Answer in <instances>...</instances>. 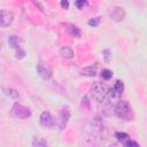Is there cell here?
Segmentation results:
<instances>
[{
	"instance_id": "6da1fadb",
	"label": "cell",
	"mask_w": 147,
	"mask_h": 147,
	"mask_svg": "<svg viewBox=\"0 0 147 147\" xmlns=\"http://www.w3.org/2000/svg\"><path fill=\"white\" fill-rule=\"evenodd\" d=\"M115 115L121 118V119H124V121H129L131 118V114H132V110H131V106L127 101L125 100H121L116 103L115 106Z\"/></svg>"
},
{
	"instance_id": "7a4b0ae2",
	"label": "cell",
	"mask_w": 147,
	"mask_h": 147,
	"mask_svg": "<svg viewBox=\"0 0 147 147\" xmlns=\"http://www.w3.org/2000/svg\"><path fill=\"white\" fill-rule=\"evenodd\" d=\"M90 94L96 102H102L108 94V87L103 83H94L90 90Z\"/></svg>"
},
{
	"instance_id": "3957f363",
	"label": "cell",
	"mask_w": 147,
	"mask_h": 147,
	"mask_svg": "<svg viewBox=\"0 0 147 147\" xmlns=\"http://www.w3.org/2000/svg\"><path fill=\"white\" fill-rule=\"evenodd\" d=\"M11 114L17 117V118H21V119H25L28 117L31 116V110L28 108V107H24L20 103H15L13 107H11Z\"/></svg>"
},
{
	"instance_id": "277c9868",
	"label": "cell",
	"mask_w": 147,
	"mask_h": 147,
	"mask_svg": "<svg viewBox=\"0 0 147 147\" xmlns=\"http://www.w3.org/2000/svg\"><path fill=\"white\" fill-rule=\"evenodd\" d=\"M70 118V111H69V108L68 107H64L60 110L59 113V127L60 130H63L68 123Z\"/></svg>"
},
{
	"instance_id": "5b68a950",
	"label": "cell",
	"mask_w": 147,
	"mask_h": 147,
	"mask_svg": "<svg viewBox=\"0 0 147 147\" xmlns=\"http://www.w3.org/2000/svg\"><path fill=\"white\" fill-rule=\"evenodd\" d=\"M109 17L113 20V21H116V22H119V21H123L124 17H125V10L122 8V7H114L113 9H110L109 11Z\"/></svg>"
},
{
	"instance_id": "8992f818",
	"label": "cell",
	"mask_w": 147,
	"mask_h": 147,
	"mask_svg": "<svg viewBox=\"0 0 147 147\" xmlns=\"http://www.w3.org/2000/svg\"><path fill=\"white\" fill-rule=\"evenodd\" d=\"M62 25H63V29H64L69 34H71V36H74V37H76V38H79V37L82 36V30H80V28H78L77 25H75V24H72V23H63Z\"/></svg>"
},
{
	"instance_id": "52a82bcc",
	"label": "cell",
	"mask_w": 147,
	"mask_h": 147,
	"mask_svg": "<svg viewBox=\"0 0 147 147\" xmlns=\"http://www.w3.org/2000/svg\"><path fill=\"white\" fill-rule=\"evenodd\" d=\"M39 122L45 127H53V125H54V119H53L52 115L48 111H42L41 113V115L39 117Z\"/></svg>"
},
{
	"instance_id": "ba28073f",
	"label": "cell",
	"mask_w": 147,
	"mask_h": 147,
	"mask_svg": "<svg viewBox=\"0 0 147 147\" xmlns=\"http://www.w3.org/2000/svg\"><path fill=\"white\" fill-rule=\"evenodd\" d=\"M14 21V15L11 11L9 10H6V9H2L1 10V25L5 28V26H8L13 23Z\"/></svg>"
},
{
	"instance_id": "9c48e42d",
	"label": "cell",
	"mask_w": 147,
	"mask_h": 147,
	"mask_svg": "<svg viewBox=\"0 0 147 147\" xmlns=\"http://www.w3.org/2000/svg\"><path fill=\"white\" fill-rule=\"evenodd\" d=\"M37 72L38 75L42 78V79H49L52 76V71L49 68H47L46 65H44L42 63H39L37 65Z\"/></svg>"
},
{
	"instance_id": "30bf717a",
	"label": "cell",
	"mask_w": 147,
	"mask_h": 147,
	"mask_svg": "<svg viewBox=\"0 0 147 147\" xmlns=\"http://www.w3.org/2000/svg\"><path fill=\"white\" fill-rule=\"evenodd\" d=\"M21 42H22V39H21L18 36L11 34V36L8 37V44H9V46L13 47V48H16V49L20 48V47H21Z\"/></svg>"
},
{
	"instance_id": "8fae6325",
	"label": "cell",
	"mask_w": 147,
	"mask_h": 147,
	"mask_svg": "<svg viewBox=\"0 0 147 147\" xmlns=\"http://www.w3.org/2000/svg\"><path fill=\"white\" fill-rule=\"evenodd\" d=\"M60 55L65 57V59H72L75 56V53H74V49L69 46H63L60 48Z\"/></svg>"
},
{
	"instance_id": "7c38bea8",
	"label": "cell",
	"mask_w": 147,
	"mask_h": 147,
	"mask_svg": "<svg viewBox=\"0 0 147 147\" xmlns=\"http://www.w3.org/2000/svg\"><path fill=\"white\" fill-rule=\"evenodd\" d=\"M124 91V84L122 80H116V83L114 84L113 87V94L114 95H121Z\"/></svg>"
},
{
	"instance_id": "4fadbf2b",
	"label": "cell",
	"mask_w": 147,
	"mask_h": 147,
	"mask_svg": "<svg viewBox=\"0 0 147 147\" xmlns=\"http://www.w3.org/2000/svg\"><path fill=\"white\" fill-rule=\"evenodd\" d=\"M2 91H3V93H5L7 96H9V98H11V99H16V98H18V95H20L18 91L15 90V88H13V87H2Z\"/></svg>"
},
{
	"instance_id": "5bb4252c",
	"label": "cell",
	"mask_w": 147,
	"mask_h": 147,
	"mask_svg": "<svg viewBox=\"0 0 147 147\" xmlns=\"http://www.w3.org/2000/svg\"><path fill=\"white\" fill-rule=\"evenodd\" d=\"M80 74L83 75V76H87V77H92V76H94L95 74H96V69H95V67H85V68H83L82 70H80Z\"/></svg>"
},
{
	"instance_id": "9a60e30c",
	"label": "cell",
	"mask_w": 147,
	"mask_h": 147,
	"mask_svg": "<svg viewBox=\"0 0 147 147\" xmlns=\"http://www.w3.org/2000/svg\"><path fill=\"white\" fill-rule=\"evenodd\" d=\"M115 138H116L121 144H123V145L130 139L129 134H126V133H124V132H116V133H115Z\"/></svg>"
},
{
	"instance_id": "2e32d148",
	"label": "cell",
	"mask_w": 147,
	"mask_h": 147,
	"mask_svg": "<svg viewBox=\"0 0 147 147\" xmlns=\"http://www.w3.org/2000/svg\"><path fill=\"white\" fill-rule=\"evenodd\" d=\"M31 145H32V146H37V147H45V146H47L48 144H47V141L44 140L42 138H36V137H34V138L32 139Z\"/></svg>"
},
{
	"instance_id": "e0dca14e",
	"label": "cell",
	"mask_w": 147,
	"mask_h": 147,
	"mask_svg": "<svg viewBox=\"0 0 147 147\" xmlns=\"http://www.w3.org/2000/svg\"><path fill=\"white\" fill-rule=\"evenodd\" d=\"M111 76H113V72H111L109 69H103V70L101 71V77H102L103 79H106V80L110 79Z\"/></svg>"
},
{
	"instance_id": "ac0fdd59",
	"label": "cell",
	"mask_w": 147,
	"mask_h": 147,
	"mask_svg": "<svg viewBox=\"0 0 147 147\" xmlns=\"http://www.w3.org/2000/svg\"><path fill=\"white\" fill-rule=\"evenodd\" d=\"M87 5V0H76V6L78 9H83Z\"/></svg>"
},
{
	"instance_id": "d6986e66",
	"label": "cell",
	"mask_w": 147,
	"mask_h": 147,
	"mask_svg": "<svg viewBox=\"0 0 147 147\" xmlns=\"http://www.w3.org/2000/svg\"><path fill=\"white\" fill-rule=\"evenodd\" d=\"M102 54H103V59H105V61H106V62H109V60H110V55H111V52H110L109 49H103Z\"/></svg>"
},
{
	"instance_id": "ffe728a7",
	"label": "cell",
	"mask_w": 147,
	"mask_h": 147,
	"mask_svg": "<svg viewBox=\"0 0 147 147\" xmlns=\"http://www.w3.org/2000/svg\"><path fill=\"white\" fill-rule=\"evenodd\" d=\"M99 22H100V18L99 17H94V18H92V20L88 21V25L90 26H96L99 24Z\"/></svg>"
},
{
	"instance_id": "44dd1931",
	"label": "cell",
	"mask_w": 147,
	"mask_h": 147,
	"mask_svg": "<svg viewBox=\"0 0 147 147\" xmlns=\"http://www.w3.org/2000/svg\"><path fill=\"white\" fill-rule=\"evenodd\" d=\"M25 56V52L20 47V48H17V51H16V57L17 59H23Z\"/></svg>"
},
{
	"instance_id": "7402d4cb",
	"label": "cell",
	"mask_w": 147,
	"mask_h": 147,
	"mask_svg": "<svg viewBox=\"0 0 147 147\" xmlns=\"http://www.w3.org/2000/svg\"><path fill=\"white\" fill-rule=\"evenodd\" d=\"M124 146H139V144H138L137 141H132L131 139H129V140L124 144Z\"/></svg>"
},
{
	"instance_id": "603a6c76",
	"label": "cell",
	"mask_w": 147,
	"mask_h": 147,
	"mask_svg": "<svg viewBox=\"0 0 147 147\" xmlns=\"http://www.w3.org/2000/svg\"><path fill=\"white\" fill-rule=\"evenodd\" d=\"M61 7L64 8V9H68V7H69L68 0H61Z\"/></svg>"
}]
</instances>
